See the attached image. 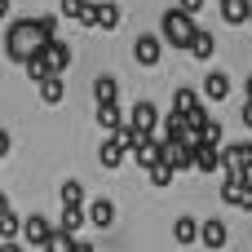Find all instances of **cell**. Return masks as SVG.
Masks as SVG:
<instances>
[{
  "label": "cell",
  "mask_w": 252,
  "mask_h": 252,
  "mask_svg": "<svg viewBox=\"0 0 252 252\" xmlns=\"http://www.w3.org/2000/svg\"><path fill=\"white\" fill-rule=\"evenodd\" d=\"M18 235H22V221H18L13 213H4V217H0V239H18Z\"/></svg>",
  "instance_id": "30"
},
{
  "label": "cell",
  "mask_w": 252,
  "mask_h": 252,
  "mask_svg": "<svg viewBox=\"0 0 252 252\" xmlns=\"http://www.w3.org/2000/svg\"><path fill=\"white\" fill-rule=\"evenodd\" d=\"M58 230H66V235H75V239H80V230H89V217H84V208H62V221H58Z\"/></svg>",
  "instance_id": "23"
},
{
  "label": "cell",
  "mask_w": 252,
  "mask_h": 252,
  "mask_svg": "<svg viewBox=\"0 0 252 252\" xmlns=\"http://www.w3.org/2000/svg\"><path fill=\"white\" fill-rule=\"evenodd\" d=\"M62 97H66V84H62V75H53V80H44V84H40V102L58 106Z\"/></svg>",
  "instance_id": "25"
},
{
  "label": "cell",
  "mask_w": 252,
  "mask_h": 252,
  "mask_svg": "<svg viewBox=\"0 0 252 252\" xmlns=\"http://www.w3.org/2000/svg\"><path fill=\"white\" fill-rule=\"evenodd\" d=\"M217 9H221L226 27H244L248 22V0H217Z\"/></svg>",
  "instance_id": "19"
},
{
  "label": "cell",
  "mask_w": 252,
  "mask_h": 252,
  "mask_svg": "<svg viewBox=\"0 0 252 252\" xmlns=\"http://www.w3.org/2000/svg\"><path fill=\"white\" fill-rule=\"evenodd\" d=\"M89 4H106V0H89Z\"/></svg>",
  "instance_id": "41"
},
{
  "label": "cell",
  "mask_w": 252,
  "mask_h": 252,
  "mask_svg": "<svg viewBox=\"0 0 252 252\" xmlns=\"http://www.w3.org/2000/svg\"><path fill=\"white\" fill-rule=\"evenodd\" d=\"M248 27H252V4H248Z\"/></svg>",
  "instance_id": "40"
},
{
  "label": "cell",
  "mask_w": 252,
  "mask_h": 252,
  "mask_svg": "<svg viewBox=\"0 0 252 252\" xmlns=\"http://www.w3.org/2000/svg\"><path fill=\"white\" fill-rule=\"evenodd\" d=\"M221 168L248 173L252 168V142H226V146H221Z\"/></svg>",
  "instance_id": "7"
},
{
  "label": "cell",
  "mask_w": 252,
  "mask_h": 252,
  "mask_svg": "<svg viewBox=\"0 0 252 252\" xmlns=\"http://www.w3.org/2000/svg\"><path fill=\"white\" fill-rule=\"evenodd\" d=\"M71 252H93V244H89V239H75V244H71Z\"/></svg>",
  "instance_id": "34"
},
{
  "label": "cell",
  "mask_w": 252,
  "mask_h": 252,
  "mask_svg": "<svg viewBox=\"0 0 252 252\" xmlns=\"http://www.w3.org/2000/svg\"><path fill=\"white\" fill-rule=\"evenodd\" d=\"M9 9H13V4H9V0H0V18H9Z\"/></svg>",
  "instance_id": "38"
},
{
  "label": "cell",
  "mask_w": 252,
  "mask_h": 252,
  "mask_svg": "<svg viewBox=\"0 0 252 252\" xmlns=\"http://www.w3.org/2000/svg\"><path fill=\"white\" fill-rule=\"evenodd\" d=\"M199 97H208V102H226V97H230V75H226V71H208L204 84H199Z\"/></svg>",
  "instance_id": "9"
},
{
  "label": "cell",
  "mask_w": 252,
  "mask_h": 252,
  "mask_svg": "<svg viewBox=\"0 0 252 252\" xmlns=\"http://www.w3.org/2000/svg\"><path fill=\"white\" fill-rule=\"evenodd\" d=\"M244 93H248V102H252V75H248V84H244Z\"/></svg>",
  "instance_id": "39"
},
{
  "label": "cell",
  "mask_w": 252,
  "mask_h": 252,
  "mask_svg": "<svg viewBox=\"0 0 252 252\" xmlns=\"http://www.w3.org/2000/svg\"><path fill=\"white\" fill-rule=\"evenodd\" d=\"M248 182H252V168H248Z\"/></svg>",
  "instance_id": "42"
},
{
  "label": "cell",
  "mask_w": 252,
  "mask_h": 252,
  "mask_svg": "<svg viewBox=\"0 0 252 252\" xmlns=\"http://www.w3.org/2000/svg\"><path fill=\"white\" fill-rule=\"evenodd\" d=\"M195 173H221V151L195 146Z\"/></svg>",
  "instance_id": "21"
},
{
  "label": "cell",
  "mask_w": 252,
  "mask_h": 252,
  "mask_svg": "<svg viewBox=\"0 0 252 252\" xmlns=\"http://www.w3.org/2000/svg\"><path fill=\"white\" fill-rule=\"evenodd\" d=\"M186 53H190L195 62H208V58L217 53V40H213V31H204V27H195V35H190V44H186Z\"/></svg>",
  "instance_id": "13"
},
{
  "label": "cell",
  "mask_w": 252,
  "mask_h": 252,
  "mask_svg": "<svg viewBox=\"0 0 252 252\" xmlns=\"http://www.w3.org/2000/svg\"><path fill=\"white\" fill-rule=\"evenodd\" d=\"M0 244H4V239H0Z\"/></svg>",
  "instance_id": "43"
},
{
  "label": "cell",
  "mask_w": 252,
  "mask_h": 252,
  "mask_svg": "<svg viewBox=\"0 0 252 252\" xmlns=\"http://www.w3.org/2000/svg\"><path fill=\"white\" fill-rule=\"evenodd\" d=\"M115 142H120V146H124V151H128V155H133V151H137V146H142V142H146V133H142V128H133V124H128V120H124V128H120V133H115Z\"/></svg>",
  "instance_id": "26"
},
{
  "label": "cell",
  "mask_w": 252,
  "mask_h": 252,
  "mask_svg": "<svg viewBox=\"0 0 252 252\" xmlns=\"http://www.w3.org/2000/svg\"><path fill=\"white\" fill-rule=\"evenodd\" d=\"M0 252H22V244H18V239H4V244H0Z\"/></svg>",
  "instance_id": "35"
},
{
  "label": "cell",
  "mask_w": 252,
  "mask_h": 252,
  "mask_svg": "<svg viewBox=\"0 0 252 252\" xmlns=\"http://www.w3.org/2000/svg\"><path fill=\"white\" fill-rule=\"evenodd\" d=\"M84 9H89V0H62V18H84Z\"/></svg>",
  "instance_id": "31"
},
{
  "label": "cell",
  "mask_w": 252,
  "mask_h": 252,
  "mask_svg": "<svg viewBox=\"0 0 252 252\" xmlns=\"http://www.w3.org/2000/svg\"><path fill=\"white\" fill-rule=\"evenodd\" d=\"M40 53H44V62H49V71H53V75H62V71L71 66V58H75V53H71V44H66L62 35L44 40V44H40Z\"/></svg>",
  "instance_id": "4"
},
{
  "label": "cell",
  "mask_w": 252,
  "mask_h": 252,
  "mask_svg": "<svg viewBox=\"0 0 252 252\" xmlns=\"http://www.w3.org/2000/svg\"><path fill=\"white\" fill-rule=\"evenodd\" d=\"M221 199H226V204H235V208H244V213H252V182H248V177L226 182V186H221Z\"/></svg>",
  "instance_id": "11"
},
{
  "label": "cell",
  "mask_w": 252,
  "mask_h": 252,
  "mask_svg": "<svg viewBox=\"0 0 252 252\" xmlns=\"http://www.w3.org/2000/svg\"><path fill=\"white\" fill-rule=\"evenodd\" d=\"M173 239H177V244H195V239H199L195 217H177V221H173Z\"/></svg>",
  "instance_id": "27"
},
{
  "label": "cell",
  "mask_w": 252,
  "mask_h": 252,
  "mask_svg": "<svg viewBox=\"0 0 252 252\" xmlns=\"http://www.w3.org/2000/svg\"><path fill=\"white\" fill-rule=\"evenodd\" d=\"M97 124L115 137L120 128H124V111H120V102H111V106H97Z\"/></svg>",
  "instance_id": "20"
},
{
  "label": "cell",
  "mask_w": 252,
  "mask_h": 252,
  "mask_svg": "<svg viewBox=\"0 0 252 252\" xmlns=\"http://www.w3.org/2000/svg\"><path fill=\"white\" fill-rule=\"evenodd\" d=\"M49 235H53V226H49V217H40V213H31V217L22 221V239H27V244H35V248H44V244H49Z\"/></svg>",
  "instance_id": "12"
},
{
  "label": "cell",
  "mask_w": 252,
  "mask_h": 252,
  "mask_svg": "<svg viewBox=\"0 0 252 252\" xmlns=\"http://www.w3.org/2000/svg\"><path fill=\"white\" fill-rule=\"evenodd\" d=\"M199 244L213 252H221L226 244H230V226L221 221V217H208V221H199Z\"/></svg>",
  "instance_id": "5"
},
{
  "label": "cell",
  "mask_w": 252,
  "mask_h": 252,
  "mask_svg": "<svg viewBox=\"0 0 252 252\" xmlns=\"http://www.w3.org/2000/svg\"><path fill=\"white\" fill-rule=\"evenodd\" d=\"M133 58H137V66H159V58H164V40L159 35H137V44H133Z\"/></svg>",
  "instance_id": "6"
},
{
  "label": "cell",
  "mask_w": 252,
  "mask_h": 252,
  "mask_svg": "<svg viewBox=\"0 0 252 252\" xmlns=\"http://www.w3.org/2000/svg\"><path fill=\"white\" fill-rule=\"evenodd\" d=\"M9 146H13V142H9V133L0 128V155H9Z\"/></svg>",
  "instance_id": "36"
},
{
  "label": "cell",
  "mask_w": 252,
  "mask_h": 252,
  "mask_svg": "<svg viewBox=\"0 0 252 252\" xmlns=\"http://www.w3.org/2000/svg\"><path fill=\"white\" fill-rule=\"evenodd\" d=\"M58 35V18L53 13H44V18H13L9 27H4V53H9V62H27L31 53H40V44L44 40H53Z\"/></svg>",
  "instance_id": "1"
},
{
  "label": "cell",
  "mask_w": 252,
  "mask_h": 252,
  "mask_svg": "<svg viewBox=\"0 0 252 252\" xmlns=\"http://www.w3.org/2000/svg\"><path fill=\"white\" fill-rule=\"evenodd\" d=\"M93 102H97V106L120 102V84H115V75H97V80H93Z\"/></svg>",
  "instance_id": "17"
},
{
  "label": "cell",
  "mask_w": 252,
  "mask_h": 252,
  "mask_svg": "<svg viewBox=\"0 0 252 252\" xmlns=\"http://www.w3.org/2000/svg\"><path fill=\"white\" fill-rule=\"evenodd\" d=\"M128 159H133L137 168H146V173H151L155 164H164V155H159V142H155V137H146V142H142V146H137Z\"/></svg>",
  "instance_id": "16"
},
{
  "label": "cell",
  "mask_w": 252,
  "mask_h": 252,
  "mask_svg": "<svg viewBox=\"0 0 252 252\" xmlns=\"http://www.w3.org/2000/svg\"><path fill=\"white\" fill-rule=\"evenodd\" d=\"M71 244H75V235H66V230H58V226H53V235H49L44 252H71Z\"/></svg>",
  "instance_id": "28"
},
{
  "label": "cell",
  "mask_w": 252,
  "mask_h": 252,
  "mask_svg": "<svg viewBox=\"0 0 252 252\" xmlns=\"http://www.w3.org/2000/svg\"><path fill=\"white\" fill-rule=\"evenodd\" d=\"M128 124H133V128H142V133L151 137V133L159 128V106H155V102H146V97H142V102H133V115H128Z\"/></svg>",
  "instance_id": "8"
},
{
  "label": "cell",
  "mask_w": 252,
  "mask_h": 252,
  "mask_svg": "<svg viewBox=\"0 0 252 252\" xmlns=\"http://www.w3.org/2000/svg\"><path fill=\"white\" fill-rule=\"evenodd\" d=\"M195 133H199V146H213V151H221L226 146V128H221V120H204V124H195Z\"/></svg>",
  "instance_id": "14"
},
{
  "label": "cell",
  "mask_w": 252,
  "mask_h": 252,
  "mask_svg": "<svg viewBox=\"0 0 252 252\" xmlns=\"http://www.w3.org/2000/svg\"><path fill=\"white\" fill-rule=\"evenodd\" d=\"M4 213H9V195H0V217H4Z\"/></svg>",
  "instance_id": "37"
},
{
  "label": "cell",
  "mask_w": 252,
  "mask_h": 252,
  "mask_svg": "<svg viewBox=\"0 0 252 252\" xmlns=\"http://www.w3.org/2000/svg\"><path fill=\"white\" fill-rule=\"evenodd\" d=\"M239 124H244V128H252V102H244V111H239Z\"/></svg>",
  "instance_id": "33"
},
{
  "label": "cell",
  "mask_w": 252,
  "mask_h": 252,
  "mask_svg": "<svg viewBox=\"0 0 252 252\" xmlns=\"http://www.w3.org/2000/svg\"><path fill=\"white\" fill-rule=\"evenodd\" d=\"M22 66H27V75H31L35 84H44V80H53V71H49V62H44V53H31V58H27Z\"/></svg>",
  "instance_id": "24"
},
{
  "label": "cell",
  "mask_w": 252,
  "mask_h": 252,
  "mask_svg": "<svg viewBox=\"0 0 252 252\" xmlns=\"http://www.w3.org/2000/svg\"><path fill=\"white\" fill-rule=\"evenodd\" d=\"M97 159H102V168H120V164L128 159V151H124V146H120L115 137H106V142L97 146Z\"/></svg>",
  "instance_id": "18"
},
{
  "label": "cell",
  "mask_w": 252,
  "mask_h": 252,
  "mask_svg": "<svg viewBox=\"0 0 252 252\" xmlns=\"http://www.w3.org/2000/svg\"><path fill=\"white\" fill-rule=\"evenodd\" d=\"M120 22H124V9H120V4H111V0H106V4H93V27L115 31Z\"/></svg>",
  "instance_id": "15"
},
{
  "label": "cell",
  "mask_w": 252,
  "mask_h": 252,
  "mask_svg": "<svg viewBox=\"0 0 252 252\" xmlns=\"http://www.w3.org/2000/svg\"><path fill=\"white\" fill-rule=\"evenodd\" d=\"M58 199H62V208H84V186H80L75 177H66V182L58 186Z\"/></svg>",
  "instance_id": "22"
},
{
  "label": "cell",
  "mask_w": 252,
  "mask_h": 252,
  "mask_svg": "<svg viewBox=\"0 0 252 252\" xmlns=\"http://www.w3.org/2000/svg\"><path fill=\"white\" fill-rule=\"evenodd\" d=\"M84 217H89V226H93V230H111L120 213H115V204H111V199H93V204L84 208Z\"/></svg>",
  "instance_id": "10"
},
{
  "label": "cell",
  "mask_w": 252,
  "mask_h": 252,
  "mask_svg": "<svg viewBox=\"0 0 252 252\" xmlns=\"http://www.w3.org/2000/svg\"><path fill=\"white\" fill-rule=\"evenodd\" d=\"M177 9H186V13H190V18H199V9H204V0H182V4H177Z\"/></svg>",
  "instance_id": "32"
},
{
  "label": "cell",
  "mask_w": 252,
  "mask_h": 252,
  "mask_svg": "<svg viewBox=\"0 0 252 252\" xmlns=\"http://www.w3.org/2000/svg\"><path fill=\"white\" fill-rule=\"evenodd\" d=\"M146 177H151V186H159V190H164V186H173V177H177V173H173L168 164H155Z\"/></svg>",
  "instance_id": "29"
},
{
  "label": "cell",
  "mask_w": 252,
  "mask_h": 252,
  "mask_svg": "<svg viewBox=\"0 0 252 252\" xmlns=\"http://www.w3.org/2000/svg\"><path fill=\"white\" fill-rule=\"evenodd\" d=\"M195 27H199V22H195L186 9H164V13H159V40H164V44H173V49H182V53H186V44H190Z\"/></svg>",
  "instance_id": "2"
},
{
  "label": "cell",
  "mask_w": 252,
  "mask_h": 252,
  "mask_svg": "<svg viewBox=\"0 0 252 252\" xmlns=\"http://www.w3.org/2000/svg\"><path fill=\"white\" fill-rule=\"evenodd\" d=\"M159 155H164V164H168L173 173L195 168V146H190V142H159Z\"/></svg>",
  "instance_id": "3"
}]
</instances>
